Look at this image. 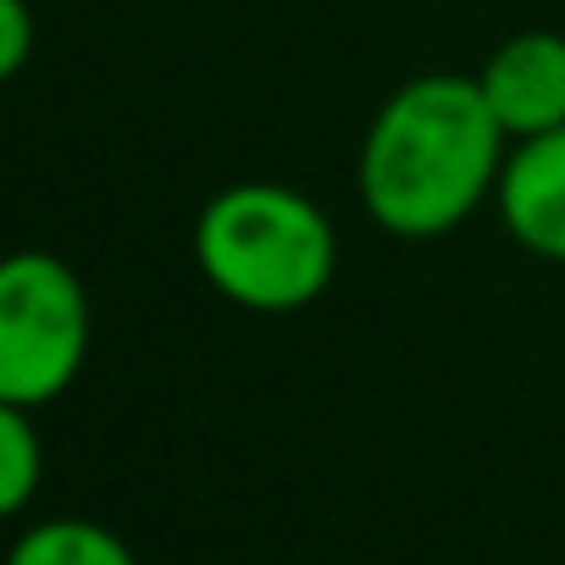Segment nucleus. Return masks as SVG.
Returning a JSON list of instances; mask_svg holds the SVG:
<instances>
[{"label":"nucleus","instance_id":"0eeeda50","mask_svg":"<svg viewBox=\"0 0 565 565\" xmlns=\"http://www.w3.org/2000/svg\"><path fill=\"white\" fill-rule=\"evenodd\" d=\"M45 477V444L34 433V411L0 405V510L23 515Z\"/></svg>","mask_w":565,"mask_h":565},{"label":"nucleus","instance_id":"7ed1b4c3","mask_svg":"<svg viewBox=\"0 0 565 565\" xmlns=\"http://www.w3.org/2000/svg\"><path fill=\"white\" fill-rule=\"evenodd\" d=\"M89 355V295L62 255L18 249L0 266V405H56Z\"/></svg>","mask_w":565,"mask_h":565},{"label":"nucleus","instance_id":"6e6552de","mask_svg":"<svg viewBox=\"0 0 565 565\" xmlns=\"http://www.w3.org/2000/svg\"><path fill=\"white\" fill-rule=\"evenodd\" d=\"M34 51V18L29 0H0V78H18Z\"/></svg>","mask_w":565,"mask_h":565},{"label":"nucleus","instance_id":"20e7f679","mask_svg":"<svg viewBox=\"0 0 565 565\" xmlns=\"http://www.w3.org/2000/svg\"><path fill=\"white\" fill-rule=\"evenodd\" d=\"M477 84L510 139H537L548 128H565V34L532 29L504 40L477 73Z\"/></svg>","mask_w":565,"mask_h":565},{"label":"nucleus","instance_id":"f03ea898","mask_svg":"<svg viewBox=\"0 0 565 565\" xmlns=\"http://www.w3.org/2000/svg\"><path fill=\"white\" fill-rule=\"evenodd\" d=\"M194 260L205 282L255 317H289L322 300L339 266L328 211L289 183H233L205 200L194 222Z\"/></svg>","mask_w":565,"mask_h":565},{"label":"nucleus","instance_id":"39448f33","mask_svg":"<svg viewBox=\"0 0 565 565\" xmlns=\"http://www.w3.org/2000/svg\"><path fill=\"white\" fill-rule=\"evenodd\" d=\"M493 200H499V222L521 249L565 266V128L515 139Z\"/></svg>","mask_w":565,"mask_h":565},{"label":"nucleus","instance_id":"423d86ee","mask_svg":"<svg viewBox=\"0 0 565 565\" xmlns=\"http://www.w3.org/2000/svg\"><path fill=\"white\" fill-rule=\"evenodd\" d=\"M7 565H139V559L111 526L84 521V515H56V521L29 526L12 543Z\"/></svg>","mask_w":565,"mask_h":565},{"label":"nucleus","instance_id":"f257e3e1","mask_svg":"<svg viewBox=\"0 0 565 565\" xmlns=\"http://www.w3.org/2000/svg\"><path fill=\"white\" fill-rule=\"evenodd\" d=\"M504 128L477 78L427 73L399 84L361 145V205L394 238L455 233L504 172Z\"/></svg>","mask_w":565,"mask_h":565}]
</instances>
